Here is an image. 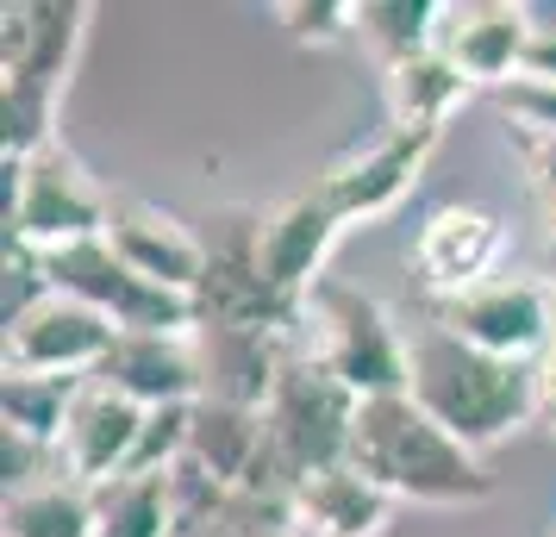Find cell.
<instances>
[{"label":"cell","mask_w":556,"mask_h":537,"mask_svg":"<svg viewBox=\"0 0 556 537\" xmlns=\"http://www.w3.org/2000/svg\"><path fill=\"white\" fill-rule=\"evenodd\" d=\"M351 469H363L381 494L394 500H431V507H463L488 494V475L469 444H456L413 394H376L351 419Z\"/></svg>","instance_id":"1"},{"label":"cell","mask_w":556,"mask_h":537,"mask_svg":"<svg viewBox=\"0 0 556 537\" xmlns=\"http://www.w3.org/2000/svg\"><path fill=\"white\" fill-rule=\"evenodd\" d=\"M338 231H344V219L319 201V188L256 213V269H263V282L276 287L281 301L301 307V294L319 282V263H326Z\"/></svg>","instance_id":"11"},{"label":"cell","mask_w":556,"mask_h":537,"mask_svg":"<svg viewBox=\"0 0 556 537\" xmlns=\"http://www.w3.org/2000/svg\"><path fill=\"white\" fill-rule=\"evenodd\" d=\"M526 7H494V0H469V7H438L431 20V51L451 63L456 76L469 81H494L506 88L526 51Z\"/></svg>","instance_id":"12"},{"label":"cell","mask_w":556,"mask_h":537,"mask_svg":"<svg viewBox=\"0 0 556 537\" xmlns=\"http://www.w3.org/2000/svg\"><path fill=\"white\" fill-rule=\"evenodd\" d=\"M119 344V325L94 312L88 301L51 294L26 319L7 325V375H94L106 350Z\"/></svg>","instance_id":"7"},{"label":"cell","mask_w":556,"mask_h":537,"mask_svg":"<svg viewBox=\"0 0 556 537\" xmlns=\"http://www.w3.org/2000/svg\"><path fill=\"white\" fill-rule=\"evenodd\" d=\"M381 94H388V126L431 131V138H438V131H444V119H451L456 106L476 94V81L456 76L438 51H419V56H406V63H388Z\"/></svg>","instance_id":"15"},{"label":"cell","mask_w":556,"mask_h":537,"mask_svg":"<svg viewBox=\"0 0 556 537\" xmlns=\"http://www.w3.org/2000/svg\"><path fill=\"white\" fill-rule=\"evenodd\" d=\"M288 507H294V525L306 537H381L394 494H381L351 462H331V469H313L288 487Z\"/></svg>","instance_id":"13"},{"label":"cell","mask_w":556,"mask_h":537,"mask_svg":"<svg viewBox=\"0 0 556 537\" xmlns=\"http://www.w3.org/2000/svg\"><path fill=\"white\" fill-rule=\"evenodd\" d=\"M531 419H538L544 432H556V344L531 362Z\"/></svg>","instance_id":"20"},{"label":"cell","mask_w":556,"mask_h":537,"mask_svg":"<svg viewBox=\"0 0 556 537\" xmlns=\"http://www.w3.org/2000/svg\"><path fill=\"white\" fill-rule=\"evenodd\" d=\"M101 382L126 387L138 407H188L201 387V362L181 337H144V332H119V344L106 350V362L94 369Z\"/></svg>","instance_id":"14"},{"label":"cell","mask_w":556,"mask_h":537,"mask_svg":"<svg viewBox=\"0 0 556 537\" xmlns=\"http://www.w3.org/2000/svg\"><path fill=\"white\" fill-rule=\"evenodd\" d=\"M431 20L438 7H356V38H369L388 63H406V56L431 51Z\"/></svg>","instance_id":"18"},{"label":"cell","mask_w":556,"mask_h":537,"mask_svg":"<svg viewBox=\"0 0 556 537\" xmlns=\"http://www.w3.org/2000/svg\"><path fill=\"white\" fill-rule=\"evenodd\" d=\"M551 344H556V282H551Z\"/></svg>","instance_id":"21"},{"label":"cell","mask_w":556,"mask_h":537,"mask_svg":"<svg viewBox=\"0 0 556 537\" xmlns=\"http://www.w3.org/2000/svg\"><path fill=\"white\" fill-rule=\"evenodd\" d=\"M101 238L113 244V256H119L126 269L144 276V282L169 287V294H188V301L201 294L206 244L181 226L176 213H163V206H151V201H113Z\"/></svg>","instance_id":"9"},{"label":"cell","mask_w":556,"mask_h":537,"mask_svg":"<svg viewBox=\"0 0 556 537\" xmlns=\"http://www.w3.org/2000/svg\"><path fill=\"white\" fill-rule=\"evenodd\" d=\"M7 537H94V500L70 475L13 487L7 494Z\"/></svg>","instance_id":"17"},{"label":"cell","mask_w":556,"mask_h":537,"mask_svg":"<svg viewBox=\"0 0 556 537\" xmlns=\"http://www.w3.org/2000/svg\"><path fill=\"white\" fill-rule=\"evenodd\" d=\"M506 256V226L481 206H438L426 226H419V244H413V263H419V282L438 294V301H456L469 287L494 282Z\"/></svg>","instance_id":"10"},{"label":"cell","mask_w":556,"mask_h":537,"mask_svg":"<svg viewBox=\"0 0 556 537\" xmlns=\"http://www.w3.org/2000/svg\"><path fill=\"white\" fill-rule=\"evenodd\" d=\"M551 537H556V525H551Z\"/></svg>","instance_id":"23"},{"label":"cell","mask_w":556,"mask_h":537,"mask_svg":"<svg viewBox=\"0 0 556 537\" xmlns=\"http://www.w3.org/2000/svg\"><path fill=\"white\" fill-rule=\"evenodd\" d=\"M281 20H288V31H294V38L331 44V38L356 31V7H281Z\"/></svg>","instance_id":"19"},{"label":"cell","mask_w":556,"mask_h":537,"mask_svg":"<svg viewBox=\"0 0 556 537\" xmlns=\"http://www.w3.org/2000/svg\"><path fill=\"white\" fill-rule=\"evenodd\" d=\"M106 213H113V201L88 181V169L56 138L38 144L31 156H7V231H13V244H31L38 256L70 251V244L101 238Z\"/></svg>","instance_id":"3"},{"label":"cell","mask_w":556,"mask_h":537,"mask_svg":"<svg viewBox=\"0 0 556 537\" xmlns=\"http://www.w3.org/2000/svg\"><path fill=\"white\" fill-rule=\"evenodd\" d=\"M169 469H131L94 494V537H169Z\"/></svg>","instance_id":"16"},{"label":"cell","mask_w":556,"mask_h":537,"mask_svg":"<svg viewBox=\"0 0 556 537\" xmlns=\"http://www.w3.org/2000/svg\"><path fill=\"white\" fill-rule=\"evenodd\" d=\"M406 394L456 437V444H494L531 419V362L488 357L476 344L451 337L438 319L406 337Z\"/></svg>","instance_id":"2"},{"label":"cell","mask_w":556,"mask_h":537,"mask_svg":"<svg viewBox=\"0 0 556 537\" xmlns=\"http://www.w3.org/2000/svg\"><path fill=\"white\" fill-rule=\"evenodd\" d=\"M438 325L451 337H463V344L488 350V357L531 362L551 350V282L494 276V282L469 287L456 301H438Z\"/></svg>","instance_id":"6"},{"label":"cell","mask_w":556,"mask_h":537,"mask_svg":"<svg viewBox=\"0 0 556 537\" xmlns=\"http://www.w3.org/2000/svg\"><path fill=\"white\" fill-rule=\"evenodd\" d=\"M144 432H151V407H138L126 387L88 375L70 400V419L56 432V469L70 482H113V475H131L138 469V450H144Z\"/></svg>","instance_id":"5"},{"label":"cell","mask_w":556,"mask_h":537,"mask_svg":"<svg viewBox=\"0 0 556 537\" xmlns=\"http://www.w3.org/2000/svg\"><path fill=\"white\" fill-rule=\"evenodd\" d=\"M301 312L313 319V362H326L356 400L406 394V337L369 294L319 276L301 294Z\"/></svg>","instance_id":"4"},{"label":"cell","mask_w":556,"mask_h":537,"mask_svg":"<svg viewBox=\"0 0 556 537\" xmlns=\"http://www.w3.org/2000/svg\"><path fill=\"white\" fill-rule=\"evenodd\" d=\"M551 194H556V181H551Z\"/></svg>","instance_id":"22"},{"label":"cell","mask_w":556,"mask_h":537,"mask_svg":"<svg viewBox=\"0 0 556 537\" xmlns=\"http://www.w3.org/2000/svg\"><path fill=\"white\" fill-rule=\"evenodd\" d=\"M431 144H438L431 131H401V126L376 131L369 144H351V151L326 169L319 201H326L344 226H351V219H376V213H388V206L419 181V163H426Z\"/></svg>","instance_id":"8"}]
</instances>
